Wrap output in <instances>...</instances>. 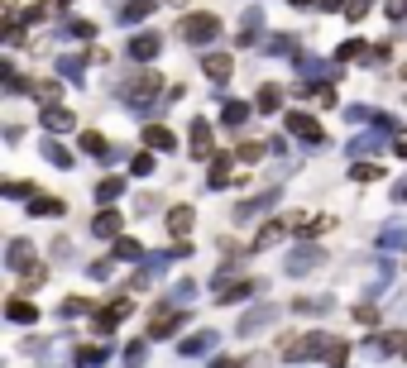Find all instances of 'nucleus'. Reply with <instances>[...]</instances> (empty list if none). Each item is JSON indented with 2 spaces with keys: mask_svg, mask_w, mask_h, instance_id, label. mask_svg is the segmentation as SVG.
<instances>
[{
  "mask_svg": "<svg viewBox=\"0 0 407 368\" xmlns=\"http://www.w3.org/2000/svg\"><path fill=\"white\" fill-rule=\"evenodd\" d=\"M331 335H321V330H311V335H298L293 345H283V359L288 364H302V359H326L331 354Z\"/></svg>",
  "mask_w": 407,
  "mask_h": 368,
  "instance_id": "f257e3e1",
  "label": "nucleus"
},
{
  "mask_svg": "<svg viewBox=\"0 0 407 368\" xmlns=\"http://www.w3.org/2000/svg\"><path fill=\"white\" fill-rule=\"evenodd\" d=\"M178 34H182L187 43H197V48H202V43H211V39L220 34V19H216V14H206V10H197V14H182Z\"/></svg>",
  "mask_w": 407,
  "mask_h": 368,
  "instance_id": "f03ea898",
  "label": "nucleus"
},
{
  "mask_svg": "<svg viewBox=\"0 0 407 368\" xmlns=\"http://www.w3.org/2000/svg\"><path fill=\"white\" fill-rule=\"evenodd\" d=\"M158 72H139V77H129V82H120V100H129V105H149L154 96H158Z\"/></svg>",
  "mask_w": 407,
  "mask_h": 368,
  "instance_id": "7ed1b4c3",
  "label": "nucleus"
},
{
  "mask_svg": "<svg viewBox=\"0 0 407 368\" xmlns=\"http://www.w3.org/2000/svg\"><path fill=\"white\" fill-rule=\"evenodd\" d=\"M384 129H393V120H388V115H379L369 134H359V139H350V144H345V153H350V158H364V153H374V149H384Z\"/></svg>",
  "mask_w": 407,
  "mask_h": 368,
  "instance_id": "20e7f679",
  "label": "nucleus"
},
{
  "mask_svg": "<svg viewBox=\"0 0 407 368\" xmlns=\"http://www.w3.org/2000/svg\"><path fill=\"white\" fill-rule=\"evenodd\" d=\"M182 325V306H163L158 316H149V340H168Z\"/></svg>",
  "mask_w": 407,
  "mask_h": 368,
  "instance_id": "39448f33",
  "label": "nucleus"
},
{
  "mask_svg": "<svg viewBox=\"0 0 407 368\" xmlns=\"http://www.w3.org/2000/svg\"><path fill=\"white\" fill-rule=\"evenodd\" d=\"M321 263H326V259H321L316 244H306V249H293V254H288V273H293V277L311 273V268H321Z\"/></svg>",
  "mask_w": 407,
  "mask_h": 368,
  "instance_id": "423d86ee",
  "label": "nucleus"
},
{
  "mask_svg": "<svg viewBox=\"0 0 407 368\" xmlns=\"http://www.w3.org/2000/svg\"><path fill=\"white\" fill-rule=\"evenodd\" d=\"M288 129H293L298 139H306V144H321V139H326V134H321V125H316L311 115H302V110H293V115H288Z\"/></svg>",
  "mask_w": 407,
  "mask_h": 368,
  "instance_id": "0eeeda50",
  "label": "nucleus"
},
{
  "mask_svg": "<svg viewBox=\"0 0 407 368\" xmlns=\"http://www.w3.org/2000/svg\"><path fill=\"white\" fill-rule=\"evenodd\" d=\"M158 48H163V39H158V34H134V39H129V58H134V63L158 58Z\"/></svg>",
  "mask_w": 407,
  "mask_h": 368,
  "instance_id": "6e6552de",
  "label": "nucleus"
},
{
  "mask_svg": "<svg viewBox=\"0 0 407 368\" xmlns=\"http://www.w3.org/2000/svg\"><path fill=\"white\" fill-rule=\"evenodd\" d=\"M202 72L211 77V82H225V77L235 72V63H230V53H206V58H202Z\"/></svg>",
  "mask_w": 407,
  "mask_h": 368,
  "instance_id": "1a4fd4ad",
  "label": "nucleus"
},
{
  "mask_svg": "<svg viewBox=\"0 0 407 368\" xmlns=\"http://www.w3.org/2000/svg\"><path fill=\"white\" fill-rule=\"evenodd\" d=\"M216 330H202V335H192V340H182V359H202V354H211L216 349Z\"/></svg>",
  "mask_w": 407,
  "mask_h": 368,
  "instance_id": "9d476101",
  "label": "nucleus"
},
{
  "mask_svg": "<svg viewBox=\"0 0 407 368\" xmlns=\"http://www.w3.org/2000/svg\"><path fill=\"white\" fill-rule=\"evenodd\" d=\"M5 259H10L14 273H29V263H34V244H29V239H10V254H5Z\"/></svg>",
  "mask_w": 407,
  "mask_h": 368,
  "instance_id": "9b49d317",
  "label": "nucleus"
},
{
  "mask_svg": "<svg viewBox=\"0 0 407 368\" xmlns=\"http://www.w3.org/2000/svg\"><path fill=\"white\" fill-rule=\"evenodd\" d=\"M273 316H278V306H269V301H264V306H254V311L240 321V335H254V330H264Z\"/></svg>",
  "mask_w": 407,
  "mask_h": 368,
  "instance_id": "f8f14e48",
  "label": "nucleus"
},
{
  "mask_svg": "<svg viewBox=\"0 0 407 368\" xmlns=\"http://www.w3.org/2000/svg\"><path fill=\"white\" fill-rule=\"evenodd\" d=\"M125 316H129V301H110V306H101V311H96V330H115Z\"/></svg>",
  "mask_w": 407,
  "mask_h": 368,
  "instance_id": "ddd939ff",
  "label": "nucleus"
},
{
  "mask_svg": "<svg viewBox=\"0 0 407 368\" xmlns=\"http://www.w3.org/2000/svg\"><path fill=\"white\" fill-rule=\"evenodd\" d=\"M192 225H197V215H192V206H173L168 210V230L182 239V235H192Z\"/></svg>",
  "mask_w": 407,
  "mask_h": 368,
  "instance_id": "4468645a",
  "label": "nucleus"
},
{
  "mask_svg": "<svg viewBox=\"0 0 407 368\" xmlns=\"http://www.w3.org/2000/svg\"><path fill=\"white\" fill-rule=\"evenodd\" d=\"M187 144H192V158H206V153H211V125H206V120H192Z\"/></svg>",
  "mask_w": 407,
  "mask_h": 368,
  "instance_id": "2eb2a0df",
  "label": "nucleus"
},
{
  "mask_svg": "<svg viewBox=\"0 0 407 368\" xmlns=\"http://www.w3.org/2000/svg\"><path fill=\"white\" fill-rule=\"evenodd\" d=\"M244 120H249V105H244V100H225V105H220V125H225V129H240Z\"/></svg>",
  "mask_w": 407,
  "mask_h": 368,
  "instance_id": "dca6fc26",
  "label": "nucleus"
},
{
  "mask_svg": "<svg viewBox=\"0 0 407 368\" xmlns=\"http://www.w3.org/2000/svg\"><path fill=\"white\" fill-rule=\"evenodd\" d=\"M43 125H48L53 134H63V129H72V125H77V115H72V110H63V105H48V110H43Z\"/></svg>",
  "mask_w": 407,
  "mask_h": 368,
  "instance_id": "f3484780",
  "label": "nucleus"
},
{
  "mask_svg": "<svg viewBox=\"0 0 407 368\" xmlns=\"http://www.w3.org/2000/svg\"><path fill=\"white\" fill-rule=\"evenodd\" d=\"M374 354H407V330L379 335V340H374Z\"/></svg>",
  "mask_w": 407,
  "mask_h": 368,
  "instance_id": "a211bd4d",
  "label": "nucleus"
},
{
  "mask_svg": "<svg viewBox=\"0 0 407 368\" xmlns=\"http://www.w3.org/2000/svg\"><path fill=\"white\" fill-rule=\"evenodd\" d=\"M92 235L115 239V235H120V215H115V210H101V215H96V225H92Z\"/></svg>",
  "mask_w": 407,
  "mask_h": 368,
  "instance_id": "6ab92c4d",
  "label": "nucleus"
},
{
  "mask_svg": "<svg viewBox=\"0 0 407 368\" xmlns=\"http://www.w3.org/2000/svg\"><path fill=\"white\" fill-rule=\"evenodd\" d=\"M43 158H48L53 168H72V153H67L58 139H43Z\"/></svg>",
  "mask_w": 407,
  "mask_h": 368,
  "instance_id": "aec40b11",
  "label": "nucleus"
},
{
  "mask_svg": "<svg viewBox=\"0 0 407 368\" xmlns=\"http://www.w3.org/2000/svg\"><path fill=\"white\" fill-rule=\"evenodd\" d=\"M5 316H10V321H19V325H29V321H39V311H34V306H29L24 296H14V301L5 306Z\"/></svg>",
  "mask_w": 407,
  "mask_h": 368,
  "instance_id": "412c9836",
  "label": "nucleus"
},
{
  "mask_svg": "<svg viewBox=\"0 0 407 368\" xmlns=\"http://www.w3.org/2000/svg\"><path fill=\"white\" fill-rule=\"evenodd\" d=\"M264 53L288 58V53H298V39H293V34H278V39H269V43H264Z\"/></svg>",
  "mask_w": 407,
  "mask_h": 368,
  "instance_id": "4be33fe9",
  "label": "nucleus"
},
{
  "mask_svg": "<svg viewBox=\"0 0 407 368\" xmlns=\"http://www.w3.org/2000/svg\"><path fill=\"white\" fill-rule=\"evenodd\" d=\"M144 144H149V149H173V129L149 125V129H144Z\"/></svg>",
  "mask_w": 407,
  "mask_h": 368,
  "instance_id": "5701e85b",
  "label": "nucleus"
},
{
  "mask_svg": "<svg viewBox=\"0 0 407 368\" xmlns=\"http://www.w3.org/2000/svg\"><path fill=\"white\" fill-rule=\"evenodd\" d=\"M230 177V153H220V158H211V191H220Z\"/></svg>",
  "mask_w": 407,
  "mask_h": 368,
  "instance_id": "b1692460",
  "label": "nucleus"
},
{
  "mask_svg": "<svg viewBox=\"0 0 407 368\" xmlns=\"http://www.w3.org/2000/svg\"><path fill=\"white\" fill-rule=\"evenodd\" d=\"M120 191H125V182H120V177H101V182H96V201H105V206H110V201H120Z\"/></svg>",
  "mask_w": 407,
  "mask_h": 368,
  "instance_id": "393cba45",
  "label": "nucleus"
},
{
  "mask_svg": "<svg viewBox=\"0 0 407 368\" xmlns=\"http://www.w3.org/2000/svg\"><path fill=\"white\" fill-rule=\"evenodd\" d=\"M259 24H264V14H259V10H244V19H240V29H244V34H240V43H254Z\"/></svg>",
  "mask_w": 407,
  "mask_h": 368,
  "instance_id": "a878e982",
  "label": "nucleus"
},
{
  "mask_svg": "<svg viewBox=\"0 0 407 368\" xmlns=\"http://www.w3.org/2000/svg\"><path fill=\"white\" fill-rule=\"evenodd\" d=\"M149 10H154V0H129V5H120V19H125V24H134V19H144Z\"/></svg>",
  "mask_w": 407,
  "mask_h": 368,
  "instance_id": "bb28decb",
  "label": "nucleus"
},
{
  "mask_svg": "<svg viewBox=\"0 0 407 368\" xmlns=\"http://www.w3.org/2000/svg\"><path fill=\"white\" fill-rule=\"evenodd\" d=\"M278 100H283V87H273V82H264V87H259V110H264V115H269Z\"/></svg>",
  "mask_w": 407,
  "mask_h": 368,
  "instance_id": "cd10ccee",
  "label": "nucleus"
},
{
  "mask_svg": "<svg viewBox=\"0 0 407 368\" xmlns=\"http://www.w3.org/2000/svg\"><path fill=\"white\" fill-rule=\"evenodd\" d=\"M283 225H288V220H269V225L259 230V249H269V244H278V239H283Z\"/></svg>",
  "mask_w": 407,
  "mask_h": 368,
  "instance_id": "c85d7f7f",
  "label": "nucleus"
},
{
  "mask_svg": "<svg viewBox=\"0 0 407 368\" xmlns=\"http://www.w3.org/2000/svg\"><path fill=\"white\" fill-rule=\"evenodd\" d=\"M379 244H384V249H398V244H407V225H388V230L379 235Z\"/></svg>",
  "mask_w": 407,
  "mask_h": 368,
  "instance_id": "c756f323",
  "label": "nucleus"
},
{
  "mask_svg": "<svg viewBox=\"0 0 407 368\" xmlns=\"http://www.w3.org/2000/svg\"><path fill=\"white\" fill-rule=\"evenodd\" d=\"M92 34H96V29H92L87 19H67V24H63V39H92Z\"/></svg>",
  "mask_w": 407,
  "mask_h": 368,
  "instance_id": "7c9ffc66",
  "label": "nucleus"
},
{
  "mask_svg": "<svg viewBox=\"0 0 407 368\" xmlns=\"http://www.w3.org/2000/svg\"><path fill=\"white\" fill-rule=\"evenodd\" d=\"M192 296H197V282H178V287H173V296H168V301H173V306H187V301H192Z\"/></svg>",
  "mask_w": 407,
  "mask_h": 368,
  "instance_id": "2f4dec72",
  "label": "nucleus"
},
{
  "mask_svg": "<svg viewBox=\"0 0 407 368\" xmlns=\"http://www.w3.org/2000/svg\"><path fill=\"white\" fill-rule=\"evenodd\" d=\"M101 359H105V349H82V354L72 359V368H96Z\"/></svg>",
  "mask_w": 407,
  "mask_h": 368,
  "instance_id": "473e14b6",
  "label": "nucleus"
},
{
  "mask_svg": "<svg viewBox=\"0 0 407 368\" xmlns=\"http://www.w3.org/2000/svg\"><path fill=\"white\" fill-rule=\"evenodd\" d=\"M82 149L101 158V153H105V139H101V134H96V129H87V134H82Z\"/></svg>",
  "mask_w": 407,
  "mask_h": 368,
  "instance_id": "72a5a7b5",
  "label": "nucleus"
},
{
  "mask_svg": "<svg viewBox=\"0 0 407 368\" xmlns=\"http://www.w3.org/2000/svg\"><path fill=\"white\" fill-rule=\"evenodd\" d=\"M63 210V201H53V196H39L34 201V215H58Z\"/></svg>",
  "mask_w": 407,
  "mask_h": 368,
  "instance_id": "f704fd0d",
  "label": "nucleus"
},
{
  "mask_svg": "<svg viewBox=\"0 0 407 368\" xmlns=\"http://www.w3.org/2000/svg\"><path fill=\"white\" fill-rule=\"evenodd\" d=\"M144 249L134 244V239H115V259H139Z\"/></svg>",
  "mask_w": 407,
  "mask_h": 368,
  "instance_id": "c9c22d12",
  "label": "nucleus"
},
{
  "mask_svg": "<svg viewBox=\"0 0 407 368\" xmlns=\"http://www.w3.org/2000/svg\"><path fill=\"white\" fill-rule=\"evenodd\" d=\"M264 149H269V144H240V158H244V163H259Z\"/></svg>",
  "mask_w": 407,
  "mask_h": 368,
  "instance_id": "e433bc0d",
  "label": "nucleus"
},
{
  "mask_svg": "<svg viewBox=\"0 0 407 368\" xmlns=\"http://www.w3.org/2000/svg\"><path fill=\"white\" fill-rule=\"evenodd\" d=\"M379 177H384V168H369V163L355 168V182H379Z\"/></svg>",
  "mask_w": 407,
  "mask_h": 368,
  "instance_id": "4c0bfd02",
  "label": "nucleus"
},
{
  "mask_svg": "<svg viewBox=\"0 0 407 368\" xmlns=\"http://www.w3.org/2000/svg\"><path fill=\"white\" fill-rule=\"evenodd\" d=\"M129 168H134L139 177H144V173H154V153H134V163H129Z\"/></svg>",
  "mask_w": 407,
  "mask_h": 368,
  "instance_id": "58836bf2",
  "label": "nucleus"
},
{
  "mask_svg": "<svg viewBox=\"0 0 407 368\" xmlns=\"http://www.w3.org/2000/svg\"><path fill=\"white\" fill-rule=\"evenodd\" d=\"M144 364V345H129V349H125V368H139Z\"/></svg>",
  "mask_w": 407,
  "mask_h": 368,
  "instance_id": "ea45409f",
  "label": "nucleus"
},
{
  "mask_svg": "<svg viewBox=\"0 0 407 368\" xmlns=\"http://www.w3.org/2000/svg\"><path fill=\"white\" fill-rule=\"evenodd\" d=\"M388 19H407V0H388Z\"/></svg>",
  "mask_w": 407,
  "mask_h": 368,
  "instance_id": "a19ab883",
  "label": "nucleus"
},
{
  "mask_svg": "<svg viewBox=\"0 0 407 368\" xmlns=\"http://www.w3.org/2000/svg\"><path fill=\"white\" fill-rule=\"evenodd\" d=\"M92 277H110V259H96V263H92Z\"/></svg>",
  "mask_w": 407,
  "mask_h": 368,
  "instance_id": "79ce46f5",
  "label": "nucleus"
},
{
  "mask_svg": "<svg viewBox=\"0 0 407 368\" xmlns=\"http://www.w3.org/2000/svg\"><path fill=\"white\" fill-rule=\"evenodd\" d=\"M211 368H244V364H240V359H216Z\"/></svg>",
  "mask_w": 407,
  "mask_h": 368,
  "instance_id": "37998d69",
  "label": "nucleus"
},
{
  "mask_svg": "<svg viewBox=\"0 0 407 368\" xmlns=\"http://www.w3.org/2000/svg\"><path fill=\"white\" fill-rule=\"evenodd\" d=\"M398 153H403V158H407V129H403V134H398Z\"/></svg>",
  "mask_w": 407,
  "mask_h": 368,
  "instance_id": "c03bdc74",
  "label": "nucleus"
},
{
  "mask_svg": "<svg viewBox=\"0 0 407 368\" xmlns=\"http://www.w3.org/2000/svg\"><path fill=\"white\" fill-rule=\"evenodd\" d=\"M321 5H326V10H345V0H321Z\"/></svg>",
  "mask_w": 407,
  "mask_h": 368,
  "instance_id": "a18cd8bd",
  "label": "nucleus"
},
{
  "mask_svg": "<svg viewBox=\"0 0 407 368\" xmlns=\"http://www.w3.org/2000/svg\"><path fill=\"white\" fill-rule=\"evenodd\" d=\"M393 196H398V201H407V182H398V191H393Z\"/></svg>",
  "mask_w": 407,
  "mask_h": 368,
  "instance_id": "49530a36",
  "label": "nucleus"
},
{
  "mask_svg": "<svg viewBox=\"0 0 407 368\" xmlns=\"http://www.w3.org/2000/svg\"><path fill=\"white\" fill-rule=\"evenodd\" d=\"M293 5H298V10H302V5H311V0H293Z\"/></svg>",
  "mask_w": 407,
  "mask_h": 368,
  "instance_id": "de8ad7c7",
  "label": "nucleus"
},
{
  "mask_svg": "<svg viewBox=\"0 0 407 368\" xmlns=\"http://www.w3.org/2000/svg\"><path fill=\"white\" fill-rule=\"evenodd\" d=\"M53 5H67V0H53Z\"/></svg>",
  "mask_w": 407,
  "mask_h": 368,
  "instance_id": "09e8293b",
  "label": "nucleus"
}]
</instances>
